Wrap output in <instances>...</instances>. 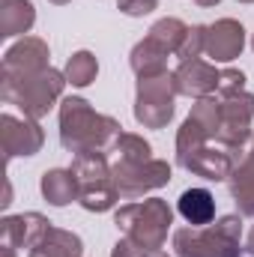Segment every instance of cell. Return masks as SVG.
<instances>
[{
  "label": "cell",
  "instance_id": "4316f807",
  "mask_svg": "<svg viewBox=\"0 0 254 257\" xmlns=\"http://www.w3.org/2000/svg\"><path fill=\"white\" fill-rule=\"evenodd\" d=\"M215 93H218L221 99L245 93V72H242V69H221V75H218V90H215Z\"/></svg>",
  "mask_w": 254,
  "mask_h": 257
},
{
  "label": "cell",
  "instance_id": "9a60e30c",
  "mask_svg": "<svg viewBox=\"0 0 254 257\" xmlns=\"http://www.w3.org/2000/svg\"><path fill=\"white\" fill-rule=\"evenodd\" d=\"M39 192L51 206H69L72 200H78L81 194V183L72 174V168H51L42 174L39 180Z\"/></svg>",
  "mask_w": 254,
  "mask_h": 257
},
{
  "label": "cell",
  "instance_id": "836d02e7",
  "mask_svg": "<svg viewBox=\"0 0 254 257\" xmlns=\"http://www.w3.org/2000/svg\"><path fill=\"white\" fill-rule=\"evenodd\" d=\"M12 203V189H9V183H6V197H3V206H9Z\"/></svg>",
  "mask_w": 254,
  "mask_h": 257
},
{
  "label": "cell",
  "instance_id": "7a4b0ae2",
  "mask_svg": "<svg viewBox=\"0 0 254 257\" xmlns=\"http://www.w3.org/2000/svg\"><path fill=\"white\" fill-rule=\"evenodd\" d=\"M66 84V75L54 66L30 75H0V99L6 105H15L24 117L42 120L57 102H63Z\"/></svg>",
  "mask_w": 254,
  "mask_h": 257
},
{
  "label": "cell",
  "instance_id": "e575fe53",
  "mask_svg": "<svg viewBox=\"0 0 254 257\" xmlns=\"http://www.w3.org/2000/svg\"><path fill=\"white\" fill-rule=\"evenodd\" d=\"M48 3H54V6H66V3H72V0H48Z\"/></svg>",
  "mask_w": 254,
  "mask_h": 257
},
{
  "label": "cell",
  "instance_id": "9c48e42d",
  "mask_svg": "<svg viewBox=\"0 0 254 257\" xmlns=\"http://www.w3.org/2000/svg\"><path fill=\"white\" fill-rule=\"evenodd\" d=\"M0 141H3V156L6 162H12L15 156H36L45 144V132L39 126V120L30 117H12L3 114L0 117Z\"/></svg>",
  "mask_w": 254,
  "mask_h": 257
},
{
  "label": "cell",
  "instance_id": "ac0fdd59",
  "mask_svg": "<svg viewBox=\"0 0 254 257\" xmlns=\"http://www.w3.org/2000/svg\"><path fill=\"white\" fill-rule=\"evenodd\" d=\"M27 257H84V242L78 233L63 230V227H51L36 248H30Z\"/></svg>",
  "mask_w": 254,
  "mask_h": 257
},
{
  "label": "cell",
  "instance_id": "8fae6325",
  "mask_svg": "<svg viewBox=\"0 0 254 257\" xmlns=\"http://www.w3.org/2000/svg\"><path fill=\"white\" fill-rule=\"evenodd\" d=\"M51 60V48L45 39L39 36H21L15 45L6 48L0 75H30V72H42L48 69Z\"/></svg>",
  "mask_w": 254,
  "mask_h": 257
},
{
  "label": "cell",
  "instance_id": "ffe728a7",
  "mask_svg": "<svg viewBox=\"0 0 254 257\" xmlns=\"http://www.w3.org/2000/svg\"><path fill=\"white\" fill-rule=\"evenodd\" d=\"M186 33H189V24H186V21H180V18H159V21L147 30V39L177 57V51H180Z\"/></svg>",
  "mask_w": 254,
  "mask_h": 257
},
{
  "label": "cell",
  "instance_id": "4fadbf2b",
  "mask_svg": "<svg viewBox=\"0 0 254 257\" xmlns=\"http://www.w3.org/2000/svg\"><path fill=\"white\" fill-rule=\"evenodd\" d=\"M218 75H221V69H215V63H206L200 57L183 60V63L174 69L177 90H180V96H189V99L212 96L218 90Z\"/></svg>",
  "mask_w": 254,
  "mask_h": 257
},
{
  "label": "cell",
  "instance_id": "d4e9b609",
  "mask_svg": "<svg viewBox=\"0 0 254 257\" xmlns=\"http://www.w3.org/2000/svg\"><path fill=\"white\" fill-rule=\"evenodd\" d=\"M114 153H117L123 162H150V159H153L150 141H144L141 135H132V132H123V135H120V141L114 144Z\"/></svg>",
  "mask_w": 254,
  "mask_h": 257
},
{
  "label": "cell",
  "instance_id": "277c9868",
  "mask_svg": "<svg viewBox=\"0 0 254 257\" xmlns=\"http://www.w3.org/2000/svg\"><path fill=\"white\" fill-rule=\"evenodd\" d=\"M242 215H221L206 227L174 230L177 257H242Z\"/></svg>",
  "mask_w": 254,
  "mask_h": 257
},
{
  "label": "cell",
  "instance_id": "cb8c5ba5",
  "mask_svg": "<svg viewBox=\"0 0 254 257\" xmlns=\"http://www.w3.org/2000/svg\"><path fill=\"white\" fill-rule=\"evenodd\" d=\"M191 120H197L200 126L206 128V135L215 141L218 138V126H221V99H215V96H203V99H197L194 105H191Z\"/></svg>",
  "mask_w": 254,
  "mask_h": 257
},
{
  "label": "cell",
  "instance_id": "52a82bcc",
  "mask_svg": "<svg viewBox=\"0 0 254 257\" xmlns=\"http://www.w3.org/2000/svg\"><path fill=\"white\" fill-rule=\"evenodd\" d=\"M251 123H254L251 93L221 99V126H218L215 144H221L233 153H245V144H251Z\"/></svg>",
  "mask_w": 254,
  "mask_h": 257
},
{
  "label": "cell",
  "instance_id": "8992f818",
  "mask_svg": "<svg viewBox=\"0 0 254 257\" xmlns=\"http://www.w3.org/2000/svg\"><path fill=\"white\" fill-rule=\"evenodd\" d=\"M171 177H174V171L162 159H150V162H123V159H117L111 165V180H114L120 197H126V200H135V197H144L150 192L165 189L171 183Z\"/></svg>",
  "mask_w": 254,
  "mask_h": 257
},
{
  "label": "cell",
  "instance_id": "2e32d148",
  "mask_svg": "<svg viewBox=\"0 0 254 257\" xmlns=\"http://www.w3.org/2000/svg\"><path fill=\"white\" fill-rule=\"evenodd\" d=\"M36 24V6L30 0H0V39L24 36Z\"/></svg>",
  "mask_w": 254,
  "mask_h": 257
},
{
  "label": "cell",
  "instance_id": "d590c367",
  "mask_svg": "<svg viewBox=\"0 0 254 257\" xmlns=\"http://www.w3.org/2000/svg\"><path fill=\"white\" fill-rule=\"evenodd\" d=\"M251 51H254V33H251Z\"/></svg>",
  "mask_w": 254,
  "mask_h": 257
},
{
  "label": "cell",
  "instance_id": "d6986e66",
  "mask_svg": "<svg viewBox=\"0 0 254 257\" xmlns=\"http://www.w3.org/2000/svg\"><path fill=\"white\" fill-rule=\"evenodd\" d=\"M168 51L165 48H159L156 42H150L147 36L132 48V54H129V66H132V72L138 75V78H150V75H162V72H168Z\"/></svg>",
  "mask_w": 254,
  "mask_h": 257
},
{
  "label": "cell",
  "instance_id": "1f68e13d",
  "mask_svg": "<svg viewBox=\"0 0 254 257\" xmlns=\"http://www.w3.org/2000/svg\"><path fill=\"white\" fill-rule=\"evenodd\" d=\"M197 6H203V9H209V6H215V3H221V0H194Z\"/></svg>",
  "mask_w": 254,
  "mask_h": 257
},
{
  "label": "cell",
  "instance_id": "f1b7e54d",
  "mask_svg": "<svg viewBox=\"0 0 254 257\" xmlns=\"http://www.w3.org/2000/svg\"><path fill=\"white\" fill-rule=\"evenodd\" d=\"M111 257H144V248L138 242H132L129 236H123L114 248H111Z\"/></svg>",
  "mask_w": 254,
  "mask_h": 257
},
{
  "label": "cell",
  "instance_id": "f546056e",
  "mask_svg": "<svg viewBox=\"0 0 254 257\" xmlns=\"http://www.w3.org/2000/svg\"><path fill=\"white\" fill-rule=\"evenodd\" d=\"M245 251L254 257V227H251V233H248V239H245Z\"/></svg>",
  "mask_w": 254,
  "mask_h": 257
},
{
  "label": "cell",
  "instance_id": "44dd1931",
  "mask_svg": "<svg viewBox=\"0 0 254 257\" xmlns=\"http://www.w3.org/2000/svg\"><path fill=\"white\" fill-rule=\"evenodd\" d=\"M117 200H120V192H117L114 180H102V183L81 186V194H78V203L87 212H108V209L117 206Z\"/></svg>",
  "mask_w": 254,
  "mask_h": 257
},
{
  "label": "cell",
  "instance_id": "3957f363",
  "mask_svg": "<svg viewBox=\"0 0 254 257\" xmlns=\"http://www.w3.org/2000/svg\"><path fill=\"white\" fill-rule=\"evenodd\" d=\"M117 230H123L132 242H138L144 251H156L168 242V230L174 224V209L162 197H147L138 203H126L114 212Z\"/></svg>",
  "mask_w": 254,
  "mask_h": 257
},
{
  "label": "cell",
  "instance_id": "d6a6232c",
  "mask_svg": "<svg viewBox=\"0 0 254 257\" xmlns=\"http://www.w3.org/2000/svg\"><path fill=\"white\" fill-rule=\"evenodd\" d=\"M144 257H171V254H165L162 248H156V251H144Z\"/></svg>",
  "mask_w": 254,
  "mask_h": 257
},
{
  "label": "cell",
  "instance_id": "7402d4cb",
  "mask_svg": "<svg viewBox=\"0 0 254 257\" xmlns=\"http://www.w3.org/2000/svg\"><path fill=\"white\" fill-rule=\"evenodd\" d=\"M72 174L78 177L81 186H90V183L111 180V165H108L105 153H78L72 159Z\"/></svg>",
  "mask_w": 254,
  "mask_h": 257
},
{
  "label": "cell",
  "instance_id": "5bb4252c",
  "mask_svg": "<svg viewBox=\"0 0 254 257\" xmlns=\"http://www.w3.org/2000/svg\"><path fill=\"white\" fill-rule=\"evenodd\" d=\"M230 197H233L239 215L254 218V138H251V147L242 156V162L230 174Z\"/></svg>",
  "mask_w": 254,
  "mask_h": 257
},
{
  "label": "cell",
  "instance_id": "ba28073f",
  "mask_svg": "<svg viewBox=\"0 0 254 257\" xmlns=\"http://www.w3.org/2000/svg\"><path fill=\"white\" fill-rule=\"evenodd\" d=\"M242 156L245 153H233V150H227V147H221V144H203L200 150H194L189 159H183L180 162V168H186L189 174L194 177H203V180H209V183H221V180H230V174H233V168L242 162Z\"/></svg>",
  "mask_w": 254,
  "mask_h": 257
},
{
  "label": "cell",
  "instance_id": "e0dca14e",
  "mask_svg": "<svg viewBox=\"0 0 254 257\" xmlns=\"http://www.w3.org/2000/svg\"><path fill=\"white\" fill-rule=\"evenodd\" d=\"M177 212L191 227H206L215 221V197L206 189H186L177 200Z\"/></svg>",
  "mask_w": 254,
  "mask_h": 257
},
{
  "label": "cell",
  "instance_id": "83f0119b",
  "mask_svg": "<svg viewBox=\"0 0 254 257\" xmlns=\"http://www.w3.org/2000/svg\"><path fill=\"white\" fill-rule=\"evenodd\" d=\"M117 9L129 18H144L153 9H159V0H117Z\"/></svg>",
  "mask_w": 254,
  "mask_h": 257
},
{
  "label": "cell",
  "instance_id": "8d00e7d4",
  "mask_svg": "<svg viewBox=\"0 0 254 257\" xmlns=\"http://www.w3.org/2000/svg\"><path fill=\"white\" fill-rule=\"evenodd\" d=\"M239 3H254V0H239Z\"/></svg>",
  "mask_w": 254,
  "mask_h": 257
},
{
  "label": "cell",
  "instance_id": "484cf974",
  "mask_svg": "<svg viewBox=\"0 0 254 257\" xmlns=\"http://www.w3.org/2000/svg\"><path fill=\"white\" fill-rule=\"evenodd\" d=\"M203 45H206V24H194V27H189L186 39H183V45H180V51H177L180 63H183V60L200 57V54H203Z\"/></svg>",
  "mask_w": 254,
  "mask_h": 257
},
{
  "label": "cell",
  "instance_id": "603a6c76",
  "mask_svg": "<svg viewBox=\"0 0 254 257\" xmlns=\"http://www.w3.org/2000/svg\"><path fill=\"white\" fill-rule=\"evenodd\" d=\"M63 75H66V81H69L72 87H78V90L90 87V84L96 81V75H99V60H96V54H93V51H75V54L66 60Z\"/></svg>",
  "mask_w": 254,
  "mask_h": 257
},
{
  "label": "cell",
  "instance_id": "7c38bea8",
  "mask_svg": "<svg viewBox=\"0 0 254 257\" xmlns=\"http://www.w3.org/2000/svg\"><path fill=\"white\" fill-rule=\"evenodd\" d=\"M54 224L42 212H18V215H3L0 221V239L3 245L12 248H36L39 239L51 230Z\"/></svg>",
  "mask_w": 254,
  "mask_h": 257
},
{
  "label": "cell",
  "instance_id": "30bf717a",
  "mask_svg": "<svg viewBox=\"0 0 254 257\" xmlns=\"http://www.w3.org/2000/svg\"><path fill=\"white\" fill-rule=\"evenodd\" d=\"M245 48V27L236 18H218L215 24H206V45L203 54L212 63H230Z\"/></svg>",
  "mask_w": 254,
  "mask_h": 257
},
{
  "label": "cell",
  "instance_id": "5b68a950",
  "mask_svg": "<svg viewBox=\"0 0 254 257\" xmlns=\"http://www.w3.org/2000/svg\"><path fill=\"white\" fill-rule=\"evenodd\" d=\"M180 96L174 72L138 78L135 90V120L144 128H165L174 120V99Z\"/></svg>",
  "mask_w": 254,
  "mask_h": 257
},
{
  "label": "cell",
  "instance_id": "6da1fadb",
  "mask_svg": "<svg viewBox=\"0 0 254 257\" xmlns=\"http://www.w3.org/2000/svg\"><path fill=\"white\" fill-rule=\"evenodd\" d=\"M60 144L69 153H108L120 141V123L108 114L93 111V105L81 96H66L57 111Z\"/></svg>",
  "mask_w": 254,
  "mask_h": 257
},
{
  "label": "cell",
  "instance_id": "4dcf8cb0",
  "mask_svg": "<svg viewBox=\"0 0 254 257\" xmlns=\"http://www.w3.org/2000/svg\"><path fill=\"white\" fill-rule=\"evenodd\" d=\"M0 257H15V248L12 245H0Z\"/></svg>",
  "mask_w": 254,
  "mask_h": 257
}]
</instances>
